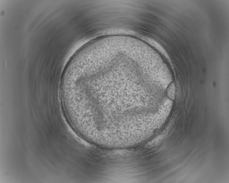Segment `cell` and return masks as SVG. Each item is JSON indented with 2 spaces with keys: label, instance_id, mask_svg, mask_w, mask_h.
Segmentation results:
<instances>
[{
  "label": "cell",
  "instance_id": "6da1fadb",
  "mask_svg": "<svg viewBox=\"0 0 229 183\" xmlns=\"http://www.w3.org/2000/svg\"><path fill=\"white\" fill-rule=\"evenodd\" d=\"M167 95L168 98L170 99L174 100L175 99V85L173 84H171L170 86L167 91Z\"/></svg>",
  "mask_w": 229,
  "mask_h": 183
}]
</instances>
